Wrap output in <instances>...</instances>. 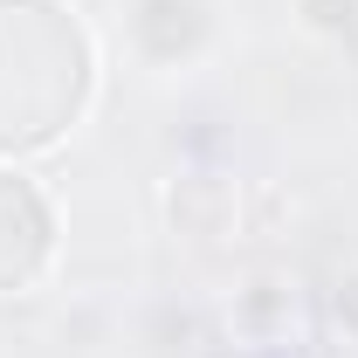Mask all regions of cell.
Masks as SVG:
<instances>
[{
    "label": "cell",
    "mask_w": 358,
    "mask_h": 358,
    "mask_svg": "<svg viewBox=\"0 0 358 358\" xmlns=\"http://www.w3.org/2000/svg\"><path fill=\"white\" fill-rule=\"evenodd\" d=\"M90 35L62 0H28L7 55V0H0V152H28L62 138L90 103Z\"/></svg>",
    "instance_id": "obj_1"
},
{
    "label": "cell",
    "mask_w": 358,
    "mask_h": 358,
    "mask_svg": "<svg viewBox=\"0 0 358 358\" xmlns=\"http://www.w3.org/2000/svg\"><path fill=\"white\" fill-rule=\"evenodd\" d=\"M48 200L21 173H0V289H21L35 268L48 262Z\"/></svg>",
    "instance_id": "obj_2"
},
{
    "label": "cell",
    "mask_w": 358,
    "mask_h": 358,
    "mask_svg": "<svg viewBox=\"0 0 358 358\" xmlns=\"http://www.w3.org/2000/svg\"><path fill=\"white\" fill-rule=\"evenodd\" d=\"M159 28H173V35H179V55H193V48L214 35V14H207V0H138V14H131L138 48L152 42Z\"/></svg>",
    "instance_id": "obj_3"
},
{
    "label": "cell",
    "mask_w": 358,
    "mask_h": 358,
    "mask_svg": "<svg viewBox=\"0 0 358 358\" xmlns=\"http://www.w3.org/2000/svg\"><path fill=\"white\" fill-rule=\"evenodd\" d=\"M166 207H173V221L186 227V234H221L227 214H234V193H227L221 179L193 173V179H179L173 193H166Z\"/></svg>",
    "instance_id": "obj_4"
},
{
    "label": "cell",
    "mask_w": 358,
    "mask_h": 358,
    "mask_svg": "<svg viewBox=\"0 0 358 358\" xmlns=\"http://www.w3.org/2000/svg\"><path fill=\"white\" fill-rule=\"evenodd\" d=\"M358 14V0H303V21H310L317 35H345Z\"/></svg>",
    "instance_id": "obj_5"
},
{
    "label": "cell",
    "mask_w": 358,
    "mask_h": 358,
    "mask_svg": "<svg viewBox=\"0 0 358 358\" xmlns=\"http://www.w3.org/2000/svg\"><path fill=\"white\" fill-rule=\"evenodd\" d=\"M338 317H345V331H358V268L338 282Z\"/></svg>",
    "instance_id": "obj_6"
}]
</instances>
